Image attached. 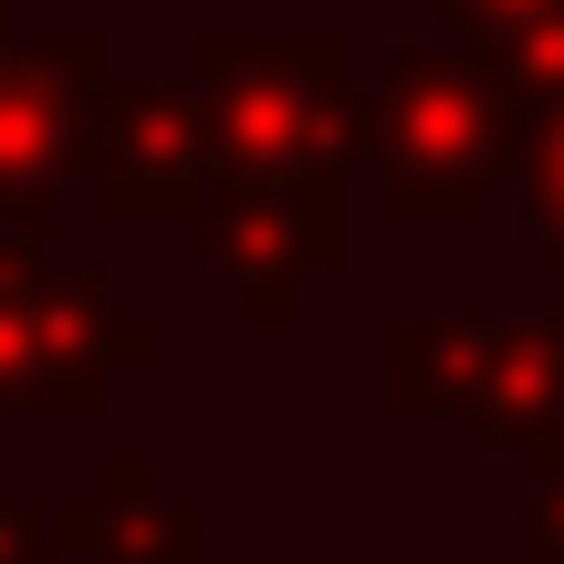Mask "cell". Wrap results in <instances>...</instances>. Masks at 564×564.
<instances>
[{
	"label": "cell",
	"mask_w": 564,
	"mask_h": 564,
	"mask_svg": "<svg viewBox=\"0 0 564 564\" xmlns=\"http://www.w3.org/2000/svg\"><path fill=\"white\" fill-rule=\"evenodd\" d=\"M470 32H491L502 53H523L544 84H564V0H449Z\"/></svg>",
	"instance_id": "6da1fadb"
},
{
	"label": "cell",
	"mask_w": 564,
	"mask_h": 564,
	"mask_svg": "<svg viewBox=\"0 0 564 564\" xmlns=\"http://www.w3.org/2000/svg\"><path fill=\"white\" fill-rule=\"evenodd\" d=\"M544 199L564 209V126H554V147H544Z\"/></svg>",
	"instance_id": "7a4b0ae2"
}]
</instances>
